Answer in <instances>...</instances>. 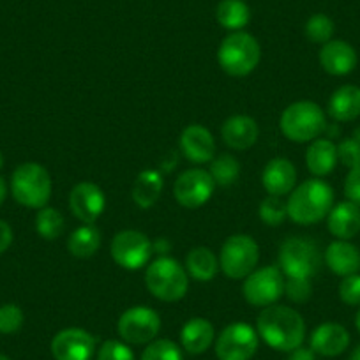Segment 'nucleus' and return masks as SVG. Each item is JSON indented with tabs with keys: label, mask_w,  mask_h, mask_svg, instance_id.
Returning a JSON list of instances; mask_svg holds the SVG:
<instances>
[{
	"label": "nucleus",
	"mask_w": 360,
	"mask_h": 360,
	"mask_svg": "<svg viewBox=\"0 0 360 360\" xmlns=\"http://www.w3.org/2000/svg\"><path fill=\"white\" fill-rule=\"evenodd\" d=\"M258 335L278 352H292V349L302 346L306 339V323L300 313L288 306H272L263 307L256 320Z\"/></svg>",
	"instance_id": "obj_1"
},
{
	"label": "nucleus",
	"mask_w": 360,
	"mask_h": 360,
	"mask_svg": "<svg viewBox=\"0 0 360 360\" xmlns=\"http://www.w3.org/2000/svg\"><path fill=\"white\" fill-rule=\"evenodd\" d=\"M286 207L293 223L302 226L316 224L327 217L334 207V191L323 180L309 179L290 193Z\"/></svg>",
	"instance_id": "obj_2"
},
{
	"label": "nucleus",
	"mask_w": 360,
	"mask_h": 360,
	"mask_svg": "<svg viewBox=\"0 0 360 360\" xmlns=\"http://www.w3.org/2000/svg\"><path fill=\"white\" fill-rule=\"evenodd\" d=\"M147 290L162 302H176L184 299L189 288V276L176 259L161 256L148 263L145 272Z\"/></svg>",
	"instance_id": "obj_3"
},
{
	"label": "nucleus",
	"mask_w": 360,
	"mask_h": 360,
	"mask_svg": "<svg viewBox=\"0 0 360 360\" xmlns=\"http://www.w3.org/2000/svg\"><path fill=\"white\" fill-rule=\"evenodd\" d=\"M51 176L39 162H23L13 172V198L29 209H43L51 198Z\"/></svg>",
	"instance_id": "obj_4"
},
{
	"label": "nucleus",
	"mask_w": 360,
	"mask_h": 360,
	"mask_svg": "<svg viewBox=\"0 0 360 360\" xmlns=\"http://www.w3.org/2000/svg\"><path fill=\"white\" fill-rule=\"evenodd\" d=\"M262 48L255 36L248 32H231L223 39L217 50V62L221 69L230 76H248L258 68Z\"/></svg>",
	"instance_id": "obj_5"
},
{
	"label": "nucleus",
	"mask_w": 360,
	"mask_h": 360,
	"mask_svg": "<svg viewBox=\"0 0 360 360\" xmlns=\"http://www.w3.org/2000/svg\"><path fill=\"white\" fill-rule=\"evenodd\" d=\"M283 134L295 143H307L320 136L327 127L325 113L316 103L297 101L286 106L279 120Z\"/></svg>",
	"instance_id": "obj_6"
},
{
	"label": "nucleus",
	"mask_w": 360,
	"mask_h": 360,
	"mask_svg": "<svg viewBox=\"0 0 360 360\" xmlns=\"http://www.w3.org/2000/svg\"><path fill=\"white\" fill-rule=\"evenodd\" d=\"M259 259V248L249 235H231L221 245L219 269L230 279H245L256 270Z\"/></svg>",
	"instance_id": "obj_7"
},
{
	"label": "nucleus",
	"mask_w": 360,
	"mask_h": 360,
	"mask_svg": "<svg viewBox=\"0 0 360 360\" xmlns=\"http://www.w3.org/2000/svg\"><path fill=\"white\" fill-rule=\"evenodd\" d=\"M279 269L286 278L311 279L320 266V252L314 242L288 237L279 248Z\"/></svg>",
	"instance_id": "obj_8"
},
{
	"label": "nucleus",
	"mask_w": 360,
	"mask_h": 360,
	"mask_svg": "<svg viewBox=\"0 0 360 360\" xmlns=\"http://www.w3.org/2000/svg\"><path fill=\"white\" fill-rule=\"evenodd\" d=\"M285 274L279 266H263V269L252 270L244 279L242 293L251 306H272L285 295Z\"/></svg>",
	"instance_id": "obj_9"
},
{
	"label": "nucleus",
	"mask_w": 360,
	"mask_h": 360,
	"mask_svg": "<svg viewBox=\"0 0 360 360\" xmlns=\"http://www.w3.org/2000/svg\"><path fill=\"white\" fill-rule=\"evenodd\" d=\"M259 335L244 321L230 323L216 339V355L219 360H251L259 345Z\"/></svg>",
	"instance_id": "obj_10"
},
{
	"label": "nucleus",
	"mask_w": 360,
	"mask_h": 360,
	"mask_svg": "<svg viewBox=\"0 0 360 360\" xmlns=\"http://www.w3.org/2000/svg\"><path fill=\"white\" fill-rule=\"evenodd\" d=\"M119 335L129 345H147L161 330V318L147 306H134L124 311L117 323Z\"/></svg>",
	"instance_id": "obj_11"
},
{
	"label": "nucleus",
	"mask_w": 360,
	"mask_h": 360,
	"mask_svg": "<svg viewBox=\"0 0 360 360\" xmlns=\"http://www.w3.org/2000/svg\"><path fill=\"white\" fill-rule=\"evenodd\" d=\"M216 182L207 169L191 168L180 173L173 186V196L184 209H200L214 195Z\"/></svg>",
	"instance_id": "obj_12"
},
{
	"label": "nucleus",
	"mask_w": 360,
	"mask_h": 360,
	"mask_svg": "<svg viewBox=\"0 0 360 360\" xmlns=\"http://www.w3.org/2000/svg\"><path fill=\"white\" fill-rule=\"evenodd\" d=\"M154 252V244L138 230H124L113 237L112 256L117 265L126 270H140L148 265Z\"/></svg>",
	"instance_id": "obj_13"
},
{
	"label": "nucleus",
	"mask_w": 360,
	"mask_h": 360,
	"mask_svg": "<svg viewBox=\"0 0 360 360\" xmlns=\"http://www.w3.org/2000/svg\"><path fill=\"white\" fill-rule=\"evenodd\" d=\"M96 338L85 328H64L51 339V355L55 360H92Z\"/></svg>",
	"instance_id": "obj_14"
},
{
	"label": "nucleus",
	"mask_w": 360,
	"mask_h": 360,
	"mask_svg": "<svg viewBox=\"0 0 360 360\" xmlns=\"http://www.w3.org/2000/svg\"><path fill=\"white\" fill-rule=\"evenodd\" d=\"M105 193L94 182H79L71 189L69 195V209L76 219L85 224H92L105 212Z\"/></svg>",
	"instance_id": "obj_15"
},
{
	"label": "nucleus",
	"mask_w": 360,
	"mask_h": 360,
	"mask_svg": "<svg viewBox=\"0 0 360 360\" xmlns=\"http://www.w3.org/2000/svg\"><path fill=\"white\" fill-rule=\"evenodd\" d=\"M180 150L191 162L203 165L212 161L216 155V140L207 127L191 124L180 134Z\"/></svg>",
	"instance_id": "obj_16"
},
{
	"label": "nucleus",
	"mask_w": 360,
	"mask_h": 360,
	"mask_svg": "<svg viewBox=\"0 0 360 360\" xmlns=\"http://www.w3.org/2000/svg\"><path fill=\"white\" fill-rule=\"evenodd\" d=\"M320 65L325 72L332 76H346L356 68V51L349 43L341 39H332L325 43L320 50Z\"/></svg>",
	"instance_id": "obj_17"
},
{
	"label": "nucleus",
	"mask_w": 360,
	"mask_h": 360,
	"mask_svg": "<svg viewBox=\"0 0 360 360\" xmlns=\"http://www.w3.org/2000/svg\"><path fill=\"white\" fill-rule=\"evenodd\" d=\"M262 184L272 196L290 195L297 184V169L293 162L285 158H276L266 162L262 173Z\"/></svg>",
	"instance_id": "obj_18"
},
{
	"label": "nucleus",
	"mask_w": 360,
	"mask_h": 360,
	"mask_svg": "<svg viewBox=\"0 0 360 360\" xmlns=\"http://www.w3.org/2000/svg\"><path fill=\"white\" fill-rule=\"evenodd\" d=\"M349 346V334L342 325L327 321L311 334V349L321 356H338Z\"/></svg>",
	"instance_id": "obj_19"
},
{
	"label": "nucleus",
	"mask_w": 360,
	"mask_h": 360,
	"mask_svg": "<svg viewBox=\"0 0 360 360\" xmlns=\"http://www.w3.org/2000/svg\"><path fill=\"white\" fill-rule=\"evenodd\" d=\"M221 136L224 143L233 150H248L258 141V124L248 115H233L224 120Z\"/></svg>",
	"instance_id": "obj_20"
},
{
	"label": "nucleus",
	"mask_w": 360,
	"mask_h": 360,
	"mask_svg": "<svg viewBox=\"0 0 360 360\" xmlns=\"http://www.w3.org/2000/svg\"><path fill=\"white\" fill-rule=\"evenodd\" d=\"M328 231L338 240H349L360 231V207L352 202H341L328 212Z\"/></svg>",
	"instance_id": "obj_21"
},
{
	"label": "nucleus",
	"mask_w": 360,
	"mask_h": 360,
	"mask_svg": "<svg viewBox=\"0 0 360 360\" xmlns=\"http://www.w3.org/2000/svg\"><path fill=\"white\" fill-rule=\"evenodd\" d=\"M325 263L334 274L352 276L360 269V251L349 240H334L325 251Z\"/></svg>",
	"instance_id": "obj_22"
},
{
	"label": "nucleus",
	"mask_w": 360,
	"mask_h": 360,
	"mask_svg": "<svg viewBox=\"0 0 360 360\" xmlns=\"http://www.w3.org/2000/svg\"><path fill=\"white\" fill-rule=\"evenodd\" d=\"M214 327L205 318H191L180 330L182 348L191 355H202L214 342Z\"/></svg>",
	"instance_id": "obj_23"
},
{
	"label": "nucleus",
	"mask_w": 360,
	"mask_h": 360,
	"mask_svg": "<svg viewBox=\"0 0 360 360\" xmlns=\"http://www.w3.org/2000/svg\"><path fill=\"white\" fill-rule=\"evenodd\" d=\"M328 115L338 122H349L360 117V86L342 85L330 96Z\"/></svg>",
	"instance_id": "obj_24"
},
{
	"label": "nucleus",
	"mask_w": 360,
	"mask_h": 360,
	"mask_svg": "<svg viewBox=\"0 0 360 360\" xmlns=\"http://www.w3.org/2000/svg\"><path fill=\"white\" fill-rule=\"evenodd\" d=\"M338 145L327 138H316L306 152V165L316 176H325L334 172L338 165Z\"/></svg>",
	"instance_id": "obj_25"
},
{
	"label": "nucleus",
	"mask_w": 360,
	"mask_h": 360,
	"mask_svg": "<svg viewBox=\"0 0 360 360\" xmlns=\"http://www.w3.org/2000/svg\"><path fill=\"white\" fill-rule=\"evenodd\" d=\"M219 270V258H216L209 248L191 249L186 258V272L198 283H209L216 278Z\"/></svg>",
	"instance_id": "obj_26"
},
{
	"label": "nucleus",
	"mask_w": 360,
	"mask_h": 360,
	"mask_svg": "<svg viewBox=\"0 0 360 360\" xmlns=\"http://www.w3.org/2000/svg\"><path fill=\"white\" fill-rule=\"evenodd\" d=\"M165 182H162L161 173L155 169H143L136 176L133 186V202L140 209H150L161 196Z\"/></svg>",
	"instance_id": "obj_27"
},
{
	"label": "nucleus",
	"mask_w": 360,
	"mask_h": 360,
	"mask_svg": "<svg viewBox=\"0 0 360 360\" xmlns=\"http://www.w3.org/2000/svg\"><path fill=\"white\" fill-rule=\"evenodd\" d=\"M101 248V231L94 224L76 228L68 238V249L76 258H90Z\"/></svg>",
	"instance_id": "obj_28"
},
{
	"label": "nucleus",
	"mask_w": 360,
	"mask_h": 360,
	"mask_svg": "<svg viewBox=\"0 0 360 360\" xmlns=\"http://www.w3.org/2000/svg\"><path fill=\"white\" fill-rule=\"evenodd\" d=\"M216 18L223 29L238 32L251 20V11L244 0H221L216 9Z\"/></svg>",
	"instance_id": "obj_29"
},
{
	"label": "nucleus",
	"mask_w": 360,
	"mask_h": 360,
	"mask_svg": "<svg viewBox=\"0 0 360 360\" xmlns=\"http://www.w3.org/2000/svg\"><path fill=\"white\" fill-rule=\"evenodd\" d=\"M65 230V219L62 212H58L53 207H43L37 210L36 216V231L44 240H57L62 237Z\"/></svg>",
	"instance_id": "obj_30"
},
{
	"label": "nucleus",
	"mask_w": 360,
	"mask_h": 360,
	"mask_svg": "<svg viewBox=\"0 0 360 360\" xmlns=\"http://www.w3.org/2000/svg\"><path fill=\"white\" fill-rule=\"evenodd\" d=\"M209 173L212 175L216 186L228 188V186L233 184L235 180L238 179V175H240V162H238L237 158H233L231 154H221L210 161Z\"/></svg>",
	"instance_id": "obj_31"
},
{
	"label": "nucleus",
	"mask_w": 360,
	"mask_h": 360,
	"mask_svg": "<svg viewBox=\"0 0 360 360\" xmlns=\"http://www.w3.org/2000/svg\"><path fill=\"white\" fill-rule=\"evenodd\" d=\"M258 214L263 224H266V226H279L288 217V207H286V202L283 200V196L269 195L259 203Z\"/></svg>",
	"instance_id": "obj_32"
},
{
	"label": "nucleus",
	"mask_w": 360,
	"mask_h": 360,
	"mask_svg": "<svg viewBox=\"0 0 360 360\" xmlns=\"http://www.w3.org/2000/svg\"><path fill=\"white\" fill-rule=\"evenodd\" d=\"M334 22L328 18L327 15H313L309 20H307L306 27H304V32H306V37L311 41V43L316 44H325L328 41H332V36H334Z\"/></svg>",
	"instance_id": "obj_33"
},
{
	"label": "nucleus",
	"mask_w": 360,
	"mask_h": 360,
	"mask_svg": "<svg viewBox=\"0 0 360 360\" xmlns=\"http://www.w3.org/2000/svg\"><path fill=\"white\" fill-rule=\"evenodd\" d=\"M140 360H184L179 346L169 339H155L148 342Z\"/></svg>",
	"instance_id": "obj_34"
},
{
	"label": "nucleus",
	"mask_w": 360,
	"mask_h": 360,
	"mask_svg": "<svg viewBox=\"0 0 360 360\" xmlns=\"http://www.w3.org/2000/svg\"><path fill=\"white\" fill-rule=\"evenodd\" d=\"M23 320V311L22 307L16 304H4L0 306V334H16L22 328Z\"/></svg>",
	"instance_id": "obj_35"
},
{
	"label": "nucleus",
	"mask_w": 360,
	"mask_h": 360,
	"mask_svg": "<svg viewBox=\"0 0 360 360\" xmlns=\"http://www.w3.org/2000/svg\"><path fill=\"white\" fill-rule=\"evenodd\" d=\"M285 295L288 297L292 302H297V304L307 302V300L311 299V295H313V285H311V279L286 278Z\"/></svg>",
	"instance_id": "obj_36"
},
{
	"label": "nucleus",
	"mask_w": 360,
	"mask_h": 360,
	"mask_svg": "<svg viewBox=\"0 0 360 360\" xmlns=\"http://www.w3.org/2000/svg\"><path fill=\"white\" fill-rule=\"evenodd\" d=\"M98 360H136L134 353L126 342L117 341V339H110L101 345L98 349Z\"/></svg>",
	"instance_id": "obj_37"
},
{
	"label": "nucleus",
	"mask_w": 360,
	"mask_h": 360,
	"mask_svg": "<svg viewBox=\"0 0 360 360\" xmlns=\"http://www.w3.org/2000/svg\"><path fill=\"white\" fill-rule=\"evenodd\" d=\"M338 159L348 168L360 166V141L355 138H346L338 145Z\"/></svg>",
	"instance_id": "obj_38"
},
{
	"label": "nucleus",
	"mask_w": 360,
	"mask_h": 360,
	"mask_svg": "<svg viewBox=\"0 0 360 360\" xmlns=\"http://www.w3.org/2000/svg\"><path fill=\"white\" fill-rule=\"evenodd\" d=\"M339 297L348 306H360V276H346L339 285Z\"/></svg>",
	"instance_id": "obj_39"
},
{
	"label": "nucleus",
	"mask_w": 360,
	"mask_h": 360,
	"mask_svg": "<svg viewBox=\"0 0 360 360\" xmlns=\"http://www.w3.org/2000/svg\"><path fill=\"white\" fill-rule=\"evenodd\" d=\"M345 196L348 202L360 207V166L349 168L345 180Z\"/></svg>",
	"instance_id": "obj_40"
},
{
	"label": "nucleus",
	"mask_w": 360,
	"mask_h": 360,
	"mask_svg": "<svg viewBox=\"0 0 360 360\" xmlns=\"http://www.w3.org/2000/svg\"><path fill=\"white\" fill-rule=\"evenodd\" d=\"M13 244V230L6 221L0 219V255L9 249Z\"/></svg>",
	"instance_id": "obj_41"
},
{
	"label": "nucleus",
	"mask_w": 360,
	"mask_h": 360,
	"mask_svg": "<svg viewBox=\"0 0 360 360\" xmlns=\"http://www.w3.org/2000/svg\"><path fill=\"white\" fill-rule=\"evenodd\" d=\"M314 355H316V353H314L311 348H302V346H299V348L290 352L288 360H316V356Z\"/></svg>",
	"instance_id": "obj_42"
},
{
	"label": "nucleus",
	"mask_w": 360,
	"mask_h": 360,
	"mask_svg": "<svg viewBox=\"0 0 360 360\" xmlns=\"http://www.w3.org/2000/svg\"><path fill=\"white\" fill-rule=\"evenodd\" d=\"M6 196H8V186H6V180L0 176V205L4 203Z\"/></svg>",
	"instance_id": "obj_43"
},
{
	"label": "nucleus",
	"mask_w": 360,
	"mask_h": 360,
	"mask_svg": "<svg viewBox=\"0 0 360 360\" xmlns=\"http://www.w3.org/2000/svg\"><path fill=\"white\" fill-rule=\"evenodd\" d=\"M349 360H360V346H356L355 349H353L352 356H349Z\"/></svg>",
	"instance_id": "obj_44"
},
{
	"label": "nucleus",
	"mask_w": 360,
	"mask_h": 360,
	"mask_svg": "<svg viewBox=\"0 0 360 360\" xmlns=\"http://www.w3.org/2000/svg\"><path fill=\"white\" fill-rule=\"evenodd\" d=\"M355 325H356V330L360 332V309H359V313H356V316H355Z\"/></svg>",
	"instance_id": "obj_45"
},
{
	"label": "nucleus",
	"mask_w": 360,
	"mask_h": 360,
	"mask_svg": "<svg viewBox=\"0 0 360 360\" xmlns=\"http://www.w3.org/2000/svg\"><path fill=\"white\" fill-rule=\"evenodd\" d=\"M4 168V155L0 154V169Z\"/></svg>",
	"instance_id": "obj_46"
},
{
	"label": "nucleus",
	"mask_w": 360,
	"mask_h": 360,
	"mask_svg": "<svg viewBox=\"0 0 360 360\" xmlns=\"http://www.w3.org/2000/svg\"><path fill=\"white\" fill-rule=\"evenodd\" d=\"M0 360H11V359H9L8 355H2V353H0Z\"/></svg>",
	"instance_id": "obj_47"
}]
</instances>
